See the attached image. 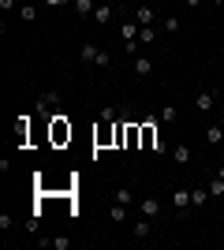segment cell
Masks as SVG:
<instances>
[{
	"instance_id": "obj_11",
	"label": "cell",
	"mask_w": 224,
	"mask_h": 250,
	"mask_svg": "<svg viewBox=\"0 0 224 250\" xmlns=\"http://www.w3.org/2000/svg\"><path fill=\"white\" fill-rule=\"evenodd\" d=\"M127 209L131 206H120V202H116V206L108 209V220H112V224H123V220H127Z\"/></svg>"
},
{
	"instance_id": "obj_20",
	"label": "cell",
	"mask_w": 224,
	"mask_h": 250,
	"mask_svg": "<svg viewBox=\"0 0 224 250\" xmlns=\"http://www.w3.org/2000/svg\"><path fill=\"white\" fill-rule=\"evenodd\" d=\"M205 198H209V190H202V187H198V190H191V202H194V209H202V206H205Z\"/></svg>"
},
{
	"instance_id": "obj_12",
	"label": "cell",
	"mask_w": 224,
	"mask_h": 250,
	"mask_svg": "<svg viewBox=\"0 0 224 250\" xmlns=\"http://www.w3.org/2000/svg\"><path fill=\"white\" fill-rule=\"evenodd\" d=\"M71 4H75V15H82V19H86V15H94V8H97L94 0H71Z\"/></svg>"
},
{
	"instance_id": "obj_15",
	"label": "cell",
	"mask_w": 224,
	"mask_h": 250,
	"mask_svg": "<svg viewBox=\"0 0 224 250\" xmlns=\"http://www.w3.org/2000/svg\"><path fill=\"white\" fill-rule=\"evenodd\" d=\"M172 161H176V165H187V161H191V149H187V146H176V149H172Z\"/></svg>"
},
{
	"instance_id": "obj_3",
	"label": "cell",
	"mask_w": 224,
	"mask_h": 250,
	"mask_svg": "<svg viewBox=\"0 0 224 250\" xmlns=\"http://www.w3.org/2000/svg\"><path fill=\"white\" fill-rule=\"evenodd\" d=\"M213 104H217L213 90H198L194 94V112H213Z\"/></svg>"
},
{
	"instance_id": "obj_10",
	"label": "cell",
	"mask_w": 224,
	"mask_h": 250,
	"mask_svg": "<svg viewBox=\"0 0 224 250\" xmlns=\"http://www.w3.org/2000/svg\"><path fill=\"white\" fill-rule=\"evenodd\" d=\"M38 243H41V247H53V250H67V247H71L67 235H53V239H38Z\"/></svg>"
},
{
	"instance_id": "obj_9",
	"label": "cell",
	"mask_w": 224,
	"mask_h": 250,
	"mask_svg": "<svg viewBox=\"0 0 224 250\" xmlns=\"http://www.w3.org/2000/svg\"><path fill=\"white\" fill-rule=\"evenodd\" d=\"M139 213H142V217H157V213H161V202L157 198H142L139 202Z\"/></svg>"
},
{
	"instance_id": "obj_8",
	"label": "cell",
	"mask_w": 224,
	"mask_h": 250,
	"mask_svg": "<svg viewBox=\"0 0 224 250\" xmlns=\"http://www.w3.org/2000/svg\"><path fill=\"white\" fill-rule=\"evenodd\" d=\"M139 30H142L139 22H123V26H120V38H123V45H127V42H139Z\"/></svg>"
},
{
	"instance_id": "obj_5",
	"label": "cell",
	"mask_w": 224,
	"mask_h": 250,
	"mask_svg": "<svg viewBox=\"0 0 224 250\" xmlns=\"http://www.w3.org/2000/svg\"><path fill=\"white\" fill-rule=\"evenodd\" d=\"M149 231H153V217H142V220H135L131 235H135V239H149Z\"/></svg>"
},
{
	"instance_id": "obj_14",
	"label": "cell",
	"mask_w": 224,
	"mask_h": 250,
	"mask_svg": "<svg viewBox=\"0 0 224 250\" xmlns=\"http://www.w3.org/2000/svg\"><path fill=\"white\" fill-rule=\"evenodd\" d=\"M205 138H209L213 146H221V142H224V124H213L209 131H205Z\"/></svg>"
},
{
	"instance_id": "obj_23",
	"label": "cell",
	"mask_w": 224,
	"mask_h": 250,
	"mask_svg": "<svg viewBox=\"0 0 224 250\" xmlns=\"http://www.w3.org/2000/svg\"><path fill=\"white\" fill-rule=\"evenodd\" d=\"M45 4H49V8H64L67 0H45Z\"/></svg>"
},
{
	"instance_id": "obj_22",
	"label": "cell",
	"mask_w": 224,
	"mask_h": 250,
	"mask_svg": "<svg viewBox=\"0 0 224 250\" xmlns=\"http://www.w3.org/2000/svg\"><path fill=\"white\" fill-rule=\"evenodd\" d=\"M11 8H15V0H0V11H4V15H8Z\"/></svg>"
},
{
	"instance_id": "obj_21",
	"label": "cell",
	"mask_w": 224,
	"mask_h": 250,
	"mask_svg": "<svg viewBox=\"0 0 224 250\" xmlns=\"http://www.w3.org/2000/svg\"><path fill=\"white\" fill-rule=\"evenodd\" d=\"M209 194H213V198H224V179H221V176L209 183Z\"/></svg>"
},
{
	"instance_id": "obj_13",
	"label": "cell",
	"mask_w": 224,
	"mask_h": 250,
	"mask_svg": "<svg viewBox=\"0 0 224 250\" xmlns=\"http://www.w3.org/2000/svg\"><path fill=\"white\" fill-rule=\"evenodd\" d=\"M94 19H97V26H105V22L112 19V8H108V4H97V8H94Z\"/></svg>"
},
{
	"instance_id": "obj_19",
	"label": "cell",
	"mask_w": 224,
	"mask_h": 250,
	"mask_svg": "<svg viewBox=\"0 0 224 250\" xmlns=\"http://www.w3.org/2000/svg\"><path fill=\"white\" fill-rule=\"evenodd\" d=\"M176 116H180L176 104H164V108H161V120H164V124H176Z\"/></svg>"
},
{
	"instance_id": "obj_24",
	"label": "cell",
	"mask_w": 224,
	"mask_h": 250,
	"mask_svg": "<svg viewBox=\"0 0 224 250\" xmlns=\"http://www.w3.org/2000/svg\"><path fill=\"white\" fill-rule=\"evenodd\" d=\"M198 4H205V0H187V8H198Z\"/></svg>"
},
{
	"instance_id": "obj_6",
	"label": "cell",
	"mask_w": 224,
	"mask_h": 250,
	"mask_svg": "<svg viewBox=\"0 0 224 250\" xmlns=\"http://www.w3.org/2000/svg\"><path fill=\"white\" fill-rule=\"evenodd\" d=\"M135 22H139V26H153V8H149V4H139V8H135Z\"/></svg>"
},
{
	"instance_id": "obj_16",
	"label": "cell",
	"mask_w": 224,
	"mask_h": 250,
	"mask_svg": "<svg viewBox=\"0 0 224 250\" xmlns=\"http://www.w3.org/2000/svg\"><path fill=\"white\" fill-rule=\"evenodd\" d=\"M19 19L22 22H34V19H38V4H22V8H19Z\"/></svg>"
},
{
	"instance_id": "obj_4",
	"label": "cell",
	"mask_w": 224,
	"mask_h": 250,
	"mask_svg": "<svg viewBox=\"0 0 224 250\" xmlns=\"http://www.w3.org/2000/svg\"><path fill=\"white\" fill-rule=\"evenodd\" d=\"M172 206L180 209V213H187V209L194 206V202H191V190H183V187H176V190H172Z\"/></svg>"
},
{
	"instance_id": "obj_7",
	"label": "cell",
	"mask_w": 224,
	"mask_h": 250,
	"mask_svg": "<svg viewBox=\"0 0 224 250\" xmlns=\"http://www.w3.org/2000/svg\"><path fill=\"white\" fill-rule=\"evenodd\" d=\"M131 67H135V75H139V79L153 75V60H146V56H135V63H131Z\"/></svg>"
},
{
	"instance_id": "obj_2",
	"label": "cell",
	"mask_w": 224,
	"mask_h": 250,
	"mask_svg": "<svg viewBox=\"0 0 224 250\" xmlns=\"http://www.w3.org/2000/svg\"><path fill=\"white\" fill-rule=\"evenodd\" d=\"M79 56H82L86 63H97V67H108V63H112V60H108V52H105V49H97L94 42H86L82 49H79Z\"/></svg>"
},
{
	"instance_id": "obj_26",
	"label": "cell",
	"mask_w": 224,
	"mask_h": 250,
	"mask_svg": "<svg viewBox=\"0 0 224 250\" xmlns=\"http://www.w3.org/2000/svg\"><path fill=\"white\" fill-rule=\"evenodd\" d=\"M217 124H224V112H221V120H217Z\"/></svg>"
},
{
	"instance_id": "obj_17",
	"label": "cell",
	"mask_w": 224,
	"mask_h": 250,
	"mask_svg": "<svg viewBox=\"0 0 224 250\" xmlns=\"http://www.w3.org/2000/svg\"><path fill=\"white\" fill-rule=\"evenodd\" d=\"M139 42H142V45L157 42V26H142V30H139Z\"/></svg>"
},
{
	"instance_id": "obj_27",
	"label": "cell",
	"mask_w": 224,
	"mask_h": 250,
	"mask_svg": "<svg viewBox=\"0 0 224 250\" xmlns=\"http://www.w3.org/2000/svg\"><path fill=\"white\" fill-rule=\"evenodd\" d=\"M213 4H224V0H213Z\"/></svg>"
},
{
	"instance_id": "obj_25",
	"label": "cell",
	"mask_w": 224,
	"mask_h": 250,
	"mask_svg": "<svg viewBox=\"0 0 224 250\" xmlns=\"http://www.w3.org/2000/svg\"><path fill=\"white\" fill-rule=\"evenodd\" d=\"M217 176H221V179H224V165H221V168H217Z\"/></svg>"
},
{
	"instance_id": "obj_1",
	"label": "cell",
	"mask_w": 224,
	"mask_h": 250,
	"mask_svg": "<svg viewBox=\"0 0 224 250\" xmlns=\"http://www.w3.org/2000/svg\"><path fill=\"white\" fill-rule=\"evenodd\" d=\"M49 138H53V146H67V142H71V124H67V116L56 112L53 120H49Z\"/></svg>"
},
{
	"instance_id": "obj_18",
	"label": "cell",
	"mask_w": 224,
	"mask_h": 250,
	"mask_svg": "<svg viewBox=\"0 0 224 250\" xmlns=\"http://www.w3.org/2000/svg\"><path fill=\"white\" fill-rule=\"evenodd\" d=\"M116 202L120 206H135V194H131L127 187H116Z\"/></svg>"
}]
</instances>
